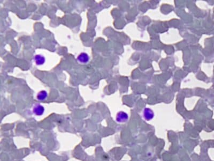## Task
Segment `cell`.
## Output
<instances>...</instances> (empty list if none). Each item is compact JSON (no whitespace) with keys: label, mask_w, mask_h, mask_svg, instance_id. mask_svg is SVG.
<instances>
[{"label":"cell","mask_w":214,"mask_h":161,"mask_svg":"<svg viewBox=\"0 0 214 161\" xmlns=\"http://www.w3.org/2000/svg\"><path fill=\"white\" fill-rule=\"evenodd\" d=\"M77 60L79 63L83 64L87 63L90 60V57L86 53H81L78 57H77Z\"/></svg>","instance_id":"cell-1"},{"label":"cell","mask_w":214,"mask_h":161,"mask_svg":"<svg viewBox=\"0 0 214 161\" xmlns=\"http://www.w3.org/2000/svg\"><path fill=\"white\" fill-rule=\"evenodd\" d=\"M33 113L38 116L42 115L45 112L44 107L40 104H36L35 105L33 109Z\"/></svg>","instance_id":"cell-2"},{"label":"cell","mask_w":214,"mask_h":161,"mask_svg":"<svg viewBox=\"0 0 214 161\" xmlns=\"http://www.w3.org/2000/svg\"><path fill=\"white\" fill-rule=\"evenodd\" d=\"M34 61H35L36 65L41 66L45 63V58L41 54H38L34 57Z\"/></svg>","instance_id":"cell-3"},{"label":"cell","mask_w":214,"mask_h":161,"mask_svg":"<svg viewBox=\"0 0 214 161\" xmlns=\"http://www.w3.org/2000/svg\"><path fill=\"white\" fill-rule=\"evenodd\" d=\"M48 97V94L45 90H42L37 94L36 98L39 101H44Z\"/></svg>","instance_id":"cell-4"}]
</instances>
